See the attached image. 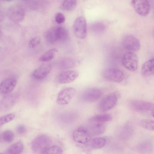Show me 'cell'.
<instances>
[{"label": "cell", "mask_w": 154, "mask_h": 154, "mask_svg": "<svg viewBox=\"0 0 154 154\" xmlns=\"http://www.w3.org/2000/svg\"><path fill=\"white\" fill-rule=\"evenodd\" d=\"M56 27V26L51 27L48 29L45 33V39L49 43L53 44L57 41Z\"/></svg>", "instance_id": "cb8c5ba5"}, {"label": "cell", "mask_w": 154, "mask_h": 154, "mask_svg": "<svg viewBox=\"0 0 154 154\" xmlns=\"http://www.w3.org/2000/svg\"><path fill=\"white\" fill-rule=\"evenodd\" d=\"M18 98L16 94H7L0 100V110L5 111L11 109L16 103Z\"/></svg>", "instance_id": "30bf717a"}, {"label": "cell", "mask_w": 154, "mask_h": 154, "mask_svg": "<svg viewBox=\"0 0 154 154\" xmlns=\"http://www.w3.org/2000/svg\"><path fill=\"white\" fill-rule=\"evenodd\" d=\"M76 91L71 87L65 88L58 93L57 102L60 105H65L69 103L75 95Z\"/></svg>", "instance_id": "52a82bcc"}, {"label": "cell", "mask_w": 154, "mask_h": 154, "mask_svg": "<svg viewBox=\"0 0 154 154\" xmlns=\"http://www.w3.org/2000/svg\"><path fill=\"white\" fill-rule=\"evenodd\" d=\"M58 52L57 49L55 48L50 49L40 56L39 60L43 62L49 61L54 57L56 53Z\"/></svg>", "instance_id": "603a6c76"}, {"label": "cell", "mask_w": 154, "mask_h": 154, "mask_svg": "<svg viewBox=\"0 0 154 154\" xmlns=\"http://www.w3.org/2000/svg\"><path fill=\"white\" fill-rule=\"evenodd\" d=\"M55 20L57 23L60 24L64 22L65 20V17L63 14L59 13L56 15Z\"/></svg>", "instance_id": "e575fe53"}, {"label": "cell", "mask_w": 154, "mask_h": 154, "mask_svg": "<svg viewBox=\"0 0 154 154\" xmlns=\"http://www.w3.org/2000/svg\"><path fill=\"white\" fill-rule=\"evenodd\" d=\"M17 80L14 77L7 78L0 83V94H7L11 92L15 88Z\"/></svg>", "instance_id": "2e32d148"}, {"label": "cell", "mask_w": 154, "mask_h": 154, "mask_svg": "<svg viewBox=\"0 0 154 154\" xmlns=\"http://www.w3.org/2000/svg\"></svg>", "instance_id": "f35d334b"}, {"label": "cell", "mask_w": 154, "mask_h": 154, "mask_svg": "<svg viewBox=\"0 0 154 154\" xmlns=\"http://www.w3.org/2000/svg\"><path fill=\"white\" fill-rule=\"evenodd\" d=\"M91 29L93 32L100 34L103 32L105 30L106 26L105 24L102 22H97L92 24Z\"/></svg>", "instance_id": "83f0119b"}, {"label": "cell", "mask_w": 154, "mask_h": 154, "mask_svg": "<svg viewBox=\"0 0 154 154\" xmlns=\"http://www.w3.org/2000/svg\"><path fill=\"white\" fill-rule=\"evenodd\" d=\"M56 33L57 41L64 42L69 38V34L68 31L64 27L56 26Z\"/></svg>", "instance_id": "ffe728a7"}, {"label": "cell", "mask_w": 154, "mask_h": 154, "mask_svg": "<svg viewBox=\"0 0 154 154\" xmlns=\"http://www.w3.org/2000/svg\"><path fill=\"white\" fill-rule=\"evenodd\" d=\"M91 135L87 128L79 127L73 132L72 137L74 140L82 144L87 143L91 139Z\"/></svg>", "instance_id": "ba28073f"}, {"label": "cell", "mask_w": 154, "mask_h": 154, "mask_svg": "<svg viewBox=\"0 0 154 154\" xmlns=\"http://www.w3.org/2000/svg\"><path fill=\"white\" fill-rule=\"evenodd\" d=\"M139 151L144 153H149L152 151L153 145L149 141H145L140 143L137 146Z\"/></svg>", "instance_id": "484cf974"}, {"label": "cell", "mask_w": 154, "mask_h": 154, "mask_svg": "<svg viewBox=\"0 0 154 154\" xmlns=\"http://www.w3.org/2000/svg\"><path fill=\"white\" fill-rule=\"evenodd\" d=\"M51 69V66L49 64L42 65L33 71L31 74V77L36 80H42L50 73Z\"/></svg>", "instance_id": "9a60e30c"}, {"label": "cell", "mask_w": 154, "mask_h": 154, "mask_svg": "<svg viewBox=\"0 0 154 154\" xmlns=\"http://www.w3.org/2000/svg\"><path fill=\"white\" fill-rule=\"evenodd\" d=\"M131 3L136 11L139 15L145 16L150 10V6L148 0H132Z\"/></svg>", "instance_id": "8fae6325"}, {"label": "cell", "mask_w": 154, "mask_h": 154, "mask_svg": "<svg viewBox=\"0 0 154 154\" xmlns=\"http://www.w3.org/2000/svg\"><path fill=\"white\" fill-rule=\"evenodd\" d=\"M122 62L123 65L129 71H134L137 68L138 58L134 52L130 51L125 53L123 55Z\"/></svg>", "instance_id": "277c9868"}, {"label": "cell", "mask_w": 154, "mask_h": 154, "mask_svg": "<svg viewBox=\"0 0 154 154\" xmlns=\"http://www.w3.org/2000/svg\"><path fill=\"white\" fill-rule=\"evenodd\" d=\"M124 47L130 51H136L140 49V44L139 39L134 36L129 34L125 35L122 40Z\"/></svg>", "instance_id": "8992f818"}, {"label": "cell", "mask_w": 154, "mask_h": 154, "mask_svg": "<svg viewBox=\"0 0 154 154\" xmlns=\"http://www.w3.org/2000/svg\"><path fill=\"white\" fill-rule=\"evenodd\" d=\"M133 133L132 127L130 125H126L122 128L120 132L119 135L122 139H128L132 136Z\"/></svg>", "instance_id": "d4e9b609"}, {"label": "cell", "mask_w": 154, "mask_h": 154, "mask_svg": "<svg viewBox=\"0 0 154 154\" xmlns=\"http://www.w3.org/2000/svg\"><path fill=\"white\" fill-rule=\"evenodd\" d=\"M102 75L106 79L117 83L121 82L124 78V74L122 71L115 68L105 69L103 71Z\"/></svg>", "instance_id": "5b68a950"}, {"label": "cell", "mask_w": 154, "mask_h": 154, "mask_svg": "<svg viewBox=\"0 0 154 154\" xmlns=\"http://www.w3.org/2000/svg\"><path fill=\"white\" fill-rule=\"evenodd\" d=\"M51 141L46 135L41 134L35 137L31 143L32 151L35 153L43 154L45 151L50 146Z\"/></svg>", "instance_id": "6da1fadb"}, {"label": "cell", "mask_w": 154, "mask_h": 154, "mask_svg": "<svg viewBox=\"0 0 154 154\" xmlns=\"http://www.w3.org/2000/svg\"><path fill=\"white\" fill-rule=\"evenodd\" d=\"M76 4V0H65L63 3V6L66 11H70L75 8Z\"/></svg>", "instance_id": "f546056e"}, {"label": "cell", "mask_w": 154, "mask_h": 154, "mask_svg": "<svg viewBox=\"0 0 154 154\" xmlns=\"http://www.w3.org/2000/svg\"><path fill=\"white\" fill-rule=\"evenodd\" d=\"M102 92L96 88H91L85 90L82 94V100L85 102H91L99 99L102 95Z\"/></svg>", "instance_id": "9c48e42d"}, {"label": "cell", "mask_w": 154, "mask_h": 154, "mask_svg": "<svg viewBox=\"0 0 154 154\" xmlns=\"http://www.w3.org/2000/svg\"><path fill=\"white\" fill-rule=\"evenodd\" d=\"M63 153V150L60 147L57 146H50L47 149L43 154H61Z\"/></svg>", "instance_id": "4dcf8cb0"}, {"label": "cell", "mask_w": 154, "mask_h": 154, "mask_svg": "<svg viewBox=\"0 0 154 154\" xmlns=\"http://www.w3.org/2000/svg\"><path fill=\"white\" fill-rule=\"evenodd\" d=\"M112 117L108 114H101L96 115L91 117L89 122L91 123H100L105 122L111 121Z\"/></svg>", "instance_id": "44dd1931"}, {"label": "cell", "mask_w": 154, "mask_h": 154, "mask_svg": "<svg viewBox=\"0 0 154 154\" xmlns=\"http://www.w3.org/2000/svg\"><path fill=\"white\" fill-rule=\"evenodd\" d=\"M88 128L91 135H98L102 134L105 130V125L100 123H92Z\"/></svg>", "instance_id": "d6986e66"}, {"label": "cell", "mask_w": 154, "mask_h": 154, "mask_svg": "<svg viewBox=\"0 0 154 154\" xmlns=\"http://www.w3.org/2000/svg\"><path fill=\"white\" fill-rule=\"evenodd\" d=\"M8 14L11 19L17 22L22 21L24 18L25 14L23 9L20 6L16 5L10 8Z\"/></svg>", "instance_id": "4fadbf2b"}, {"label": "cell", "mask_w": 154, "mask_h": 154, "mask_svg": "<svg viewBox=\"0 0 154 154\" xmlns=\"http://www.w3.org/2000/svg\"><path fill=\"white\" fill-rule=\"evenodd\" d=\"M3 1L6 2H9L12 1V0H2Z\"/></svg>", "instance_id": "8d00e7d4"}, {"label": "cell", "mask_w": 154, "mask_h": 154, "mask_svg": "<svg viewBox=\"0 0 154 154\" xmlns=\"http://www.w3.org/2000/svg\"><path fill=\"white\" fill-rule=\"evenodd\" d=\"M40 40V38L38 36H36L32 38L29 42V47L31 48H35L39 45Z\"/></svg>", "instance_id": "836d02e7"}, {"label": "cell", "mask_w": 154, "mask_h": 154, "mask_svg": "<svg viewBox=\"0 0 154 154\" xmlns=\"http://www.w3.org/2000/svg\"><path fill=\"white\" fill-rule=\"evenodd\" d=\"M79 73L76 70H69L60 72L58 75L57 81L60 84L71 82L78 77Z\"/></svg>", "instance_id": "7c38bea8"}, {"label": "cell", "mask_w": 154, "mask_h": 154, "mask_svg": "<svg viewBox=\"0 0 154 154\" xmlns=\"http://www.w3.org/2000/svg\"><path fill=\"white\" fill-rule=\"evenodd\" d=\"M15 117V115L13 113L7 114L0 116V125H3L12 120Z\"/></svg>", "instance_id": "d6a6232c"}, {"label": "cell", "mask_w": 154, "mask_h": 154, "mask_svg": "<svg viewBox=\"0 0 154 154\" xmlns=\"http://www.w3.org/2000/svg\"><path fill=\"white\" fill-rule=\"evenodd\" d=\"M154 73V59H150L145 62L142 66L141 73L144 77L152 75Z\"/></svg>", "instance_id": "e0dca14e"}, {"label": "cell", "mask_w": 154, "mask_h": 154, "mask_svg": "<svg viewBox=\"0 0 154 154\" xmlns=\"http://www.w3.org/2000/svg\"><path fill=\"white\" fill-rule=\"evenodd\" d=\"M106 140L105 138L98 137L91 139L87 143L88 146L90 148L96 149L103 147L106 145Z\"/></svg>", "instance_id": "ac0fdd59"}, {"label": "cell", "mask_w": 154, "mask_h": 154, "mask_svg": "<svg viewBox=\"0 0 154 154\" xmlns=\"http://www.w3.org/2000/svg\"><path fill=\"white\" fill-rule=\"evenodd\" d=\"M130 106L134 110L138 112H146L153 109L154 105L149 102L134 100L130 102Z\"/></svg>", "instance_id": "5bb4252c"}, {"label": "cell", "mask_w": 154, "mask_h": 154, "mask_svg": "<svg viewBox=\"0 0 154 154\" xmlns=\"http://www.w3.org/2000/svg\"><path fill=\"white\" fill-rule=\"evenodd\" d=\"M75 64V60L72 58L67 57L61 60L60 67L63 69H68L73 67Z\"/></svg>", "instance_id": "4316f807"}, {"label": "cell", "mask_w": 154, "mask_h": 154, "mask_svg": "<svg viewBox=\"0 0 154 154\" xmlns=\"http://www.w3.org/2000/svg\"><path fill=\"white\" fill-rule=\"evenodd\" d=\"M74 33L77 38L84 39L87 35V24L85 18L82 17H77L74 21L73 25Z\"/></svg>", "instance_id": "3957f363"}, {"label": "cell", "mask_w": 154, "mask_h": 154, "mask_svg": "<svg viewBox=\"0 0 154 154\" xmlns=\"http://www.w3.org/2000/svg\"><path fill=\"white\" fill-rule=\"evenodd\" d=\"M23 145L21 141H17L10 146L6 150L7 153L19 154L23 151Z\"/></svg>", "instance_id": "7402d4cb"}, {"label": "cell", "mask_w": 154, "mask_h": 154, "mask_svg": "<svg viewBox=\"0 0 154 154\" xmlns=\"http://www.w3.org/2000/svg\"><path fill=\"white\" fill-rule=\"evenodd\" d=\"M141 126L143 128L151 131L154 129V121L150 119H144L141 120L140 122Z\"/></svg>", "instance_id": "1f68e13d"}, {"label": "cell", "mask_w": 154, "mask_h": 154, "mask_svg": "<svg viewBox=\"0 0 154 154\" xmlns=\"http://www.w3.org/2000/svg\"><path fill=\"white\" fill-rule=\"evenodd\" d=\"M23 0V1H27V0Z\"/></svg>", "instance_id": "74e56055"}, {"label": "cell", "mask_w": 154, "mask_h": 154, "mask_svg": "<svg viewBox=\"0 0 154 154\" xmlns=\"http://www.w3.org/2000/svg\"><path fill=\"white\" fill-rule=\"evenodd\" d=\"M16 131L19 134H23L26 132V128L24 125L23 124H20L17 126Z\"/></svg>", "instance_id": "d590c367"}, {"label": "cell", "mask_w": 154, "mask_h": 154, "mask_svg": "<svg viewBox=\"0 0 154 154\" xmlns=\"http://www.w3.org/2000/svg\"><path fill=\"white\" fill-rule=\"evenodd\" d=\"M1 137L4 141L7 143H10L14 139V133L11 130H7L2 132Z\"/></svg>", "instance_id": "f1b7e54d"}, {"label": "cell", "mask_w": 154, "mask_h": 154, "mask_svg": "<svg viewBox=\"0 0 154 154\" xmlns=\"http://www.w3.org/2000/svg\"><path fill=\"white\" fill-rule=\"evenodd\" d=\"M118 97L119 94L116 92L106 95L99 102L98 105L99 109L103 112L110 110L116 105Z\"/></svg>", "instance_id": "7a4b0ae2"}]
</instances>
